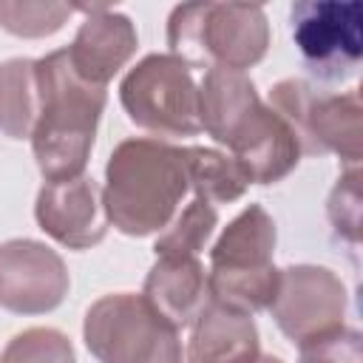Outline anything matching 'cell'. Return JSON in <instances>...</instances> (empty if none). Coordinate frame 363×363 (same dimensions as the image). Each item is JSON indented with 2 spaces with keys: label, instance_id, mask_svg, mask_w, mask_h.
Masks as SVG:
<instances>
[{
  "label": "cell",
  "instance_id": "52a82bcc",
  "mask_svg": "<svg viewBox=\"0 0 363 363\" xmlns=\"http://www.w3.org/2000/svg\"><path fill=\"white\" fill-rule=\"evenodd\" d=\"M292 40L320 79H343L363 54V6L357 0H303L292 6Z\"/></svg>",
  "mask_w": 363,
  "mask_h": 363
},
{
  "label": "cell",
  "instance_id": "9c48e42d",
  "mask_svg": "<svg viewBox=\"0 0 363 363\" xmlns=\"http://www.w3.org/2000/svg\"><path fill=\"white\" fill-rule=\"evenodd\" d=\"M71 278L62 258L31 238L0 244V306L17 315H43L62 303Z\"/></svg>",
  "mask_w": 363,
  "mask_h": 363
},
{
  "label": "cell",
  "instance_id": "e0dca14e",
  "mask_svg": "<svg viewBox=\"0 0 363 363\" xmlns=\"http://www.w3.org/2000/svg\"><path fill=\"white\" fill-rule=\"evenodd\" d=\"M40 113L34 60H9L0 65V130L9 139H31Z\"/></svg>",
  "mask_w": 363,
  "mask_h": 363
},
{
  "label": "cell",
  "instance_id": "5bb4252c",
  "mask_svg": "<svg viewBox=\"0 0 363 363\" xmlns=\"http://www.w3.org/2000/svg\"><path fill=\"white\" fill-rule=\"evenodd\" d=\"M275 221L261 204L244 207L218 235L210 250L207 275H264L272 272L275 255Z\"/></svg>",
  "mask_w": 363,
  "mask_h": 363
},
{
  "label": "cell",
  "instance_id": "603a6c76",
  "mask_svg": "<svg viewBox=\"0 0 363 363\" xmlns=\"http://www.w3.org/2000/svg\"><path fill=\"white\" fill-rule=\"evenodd\" d=\"M326 210H329V221L337 230V235L357 244L360 241V170L357 167H349L337 179Z\"/></svg>",
  "mask_w": 363,
  "mask_h": 363
},
{
  "label": "cell",
  "instance_id": "cb8c5ba5",
  "mask_svg": "<svg viewBox=\"0 0 363 363\" xmlns=\"http://www.w3.org/2000/svg\"><path fill=\"white\" fill-rule=\"evenodd\" d=\"M247 363H284V360L275 357V354H261V352H258V354H255L252 360H247Z\"/></svg>",
  "mask_w": 363,
  "mask_h": 363
},
{
  "label": "cell",
  "instance_id": "30bf717a",
  "mask_svg": "<svg viewBox=\"0 0 363 363\" xmlns=\"http://www.w3.org/2000/svg\"><path fill=\"white\" fill-rule=\"evenodd\" d=\"M37 224L68 250H88L108 233L102 193L91 176L45 182L34 204Z\"/></svg>",
  "mask_w": 363,
  "mask_h": 363
},
{
  "label": "cell",
  "instance_id": "44dd1931",
  "mask_svg": "<svg viewBox=\"0 0 363 363\" xmlns=\"http://www.w3.org/2000/svg\"><path fill=\"white\" fill-rule=\"evenodd\" d=\"M74 14L68 3H0V26L17 37H45Z\"/></svg>",
  "mask_w": 363,
  "mask_h": 363
},
{
  "label": "cell",
  "instance_id": "7402d4cb",
  "mask_svg": "<svg viewBox=\"0 0 363 363\" xmlns=\"http://www.w3.org/2000/svg\"><path fill=\"white\" fill-rule=\"evenodd\" d=\"M298 357L301 363H363L360 352V332L332 326L320 335H312L298 343Z\"/></svg>",
  "mask_w": 363,
  "mask_h": 363
},
{
  "label": "cell",
  "instance_id": "3957f363",
  "mask_svg": "<svg viewBox=\"0 0 363 363\" xmlns=\"http://www.w3.org/2000/svg\"><path fill=\"white\" fill-rule=\"evenodd\" d=\"M170 54L204 68L244 71L264 60L269 48V23L261 6L235 3H184L167 20Z\"/></svg>",
  "mask_w": 363,
  "mask_h": 363
},
{
  "label": "cell",
  "instance_id": "8fae6325",
  "mask_svg": "<svg viewBox=\"0 0 363 363\" xmlns=\"http://www.w3.org/2000/svg\"><path fill=\"white\" fill-rule=\"evenodd\" d=\"M82 11L88 17L79 26L74 43L65 48L68 62L79 79L105 88L113 74H119V68H125V62L133 57L139 37L133 23L108 6H82Z\"/></svg>",
  "mask_w": 363,
  "mask_h": 363
},
{
  "label": "cell",
  "instance_id": "ffe728a7",
  "mask_svg": "<svg viewBox=\"0 0 363 363\" xmlns=\"http://www.w3.org/2000/svg\"><path fill=\"white\" fill-rule=\"evenodd\" d=\"M0 363H77L71 340L48 326H34L9 340Z\"/></svg>",
  "mask_w": 363,
  "mask_h": 363
},
{
  "label": "cell",
  "instance_id": "d6986e66",
  "mask_svg": "<svg viewBox=\"0 0 363 363\" xmlns=\"http://www.w3.org/2000/svg\"><path fill=\"white\" fill-rule=\"evenodd\" d=\"M216 224H218L216 207L201 199H193L156 238L153 250L156 255H199L207 247Z\"/></svg>",
  "mask_w": 363,
  "mask_h": 363
},
{
  "label": "cell",
  "instance_id": "9a60e30c",
  "mask_svg": "<svg viewBox=\"0 0 363 363\" xmlns=\"http://www.w3.org/2000/svg\"><path fill=\"white\" fill-rule=\"evenodd\" d=\"M258 329L252 315L207 301L193 320L187 363H247L258 354Z\"/></svg>",
  "mask_w": 363,
  "mask_h": 363
},
{
  "label": "cell",
  "instance_id": "5b68a950",
  "mask_svg": "<svg viewBox=\"0 0 363 363\" xmlns=\"http://www.w3.org/2000/svg\"><path fill=\"white\" fill-rule=\"evenodd\" d=\"M269 108L292 128L301 153H337L343 162L357 167L363 153V105L357 91L323 94L303 79H281L269 91Z\"/></svg>",
  "mask_w": 363,
  "mask_h": 363
},
{
  "label": "cell",
  "instance_id": "7c38bea8",
  "mask_svg": "<svg viewBox=\"0 0 363 363\" xmlns=\"http://www.w3.org/2000/svg\"><path fill=\"white\" fill-rule=\"evenodd\" d=\"M227 150L250 184H275L301 162V145L292 128L264 102L235 130Z\"/></svg>",
  "mask_w": 363,
  "mask_h": 363
},
{
  "label": "cell",
  "instance_id": "2e32d148",
  "mask_svg": "<svg viewBox=\"0 0 363 363\" xmlns=\"http://www.w3.org/2000/svg\"><path fill=\"white\" fill-rule=\"evenodd\" d=\"M261 105L252 79L233 68H207L199 85V125L218 145H230L244 119Z\"/></svg>",
  "mask_w": 363,
  "mask_h": 363
},
{
  "label": "cell",
  "instance_id": "6da1fadb",
  "mask_svg": "<svg viewBox=\"0 0 363 363\" xmlns=\"http://www.w3.org/2000/svg\"><path fill=\"white\" fill-rule=\"evenodd\" d=\"M187 187L184 147L145 136L125 139L105 164V218L125 235L159 233L176 218Z\"/></svg>",
  "mask_w": 363,
  "mask_h": 363
},
{
  "label": "cell",
  "instance_id": "7a4b0ae2",
  "mask_svg": "<svg viewBox=\"0 0 363 363\" xmlns=\"http://www.w3.org/2000/svg\"><path fill=\"white\" fill-rule=\"evenodd\" d=\"M40 113L31 133V147L45 182L82 176L96 125L105 111V88L79 79L68 62V51H51L34 60Z\"/></svg>",
  "mask_w": 363,
  "mask_h": 363
},
{
  "label": "cell",
  "instance_id": "ba28073f",
  "mask_svg": "<svg viewBox=\"0 0 363 363\" xmlns=\"http://www.w3.org/2000/svg\"><path fill=\"white\" fill-rule=\"evenodd\" d=\"M269 312L281 332L301 343L312 335H320L343 323L346 312V286L326 269L312 264H298L281 269L278 295L269 303Z\"/></svg>",
  "mask_w": 363,
  "mask_h": 363
},
{
  "label": "cell",
  "instance_id": "4fadbf2b",
  "mask_svg": "<svg viewBox=\"0 0 363 363\" xmlns=\"http://www.w3.org/2000/svg\"><path fill=\"white\" fill-rule=\"evenodd\" d=\"M142 298L176 329L193 326L207 295V272L199 255H156L145 278Z\"/></svg>",
  "mask_w": 363,
  "mask_h": 363
},
{
  "label": "cell",
  "instance_id": "8992f818",
  "mask_svg": "<svg viewBox=\"0 0 363 363\" xmlns=\"http://www.w3.org/2000/svg\"><path fill=\"white\" fill-rule=\"evenodd\" d=\"M122 108L130 122L159 136H196L199 125V85L190 65L173 54H147L119 85Z\"/></svg>",
  "mask_w": 363,
  "mask_h": 363
},
{
  "label": "cell",
  "instance_id": "ac0fdd59",
  "mask_svg": "<svg viewBox=\"0 0 363 363\" xmlns=\"http://www.w3.org/2000/svg\"><path fill=\"white\" fill-rule=\"evenodd\" d=\"M184 164H187V179H190V187L196 190V199L207 204H230L241 199L250 187L235 159L218 150L184 147Z\"/></svg>",
  "mask_w": 363,
  "mask_h": 363
},
{
  "label": "cell",
  "instance_id": "277c9868",
  "mask_svg": "<svg viewBox=\"0 0 363 363\" xmlns=\"http://www.w3.org/2000/svg\"><path fill=\"white\" fill-rule=\"evenodd\" d=\"M82 337L99 363H182V337L142 295H105L85 312Z\"/></svg>",
  "mask_w": 363,
  "mask_h": 363
}]
</instances>
